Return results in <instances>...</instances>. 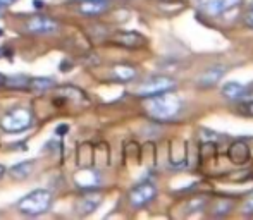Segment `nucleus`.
Returning <instances> with one entry per match:
<instances>
[{"mask_svg":"<svg viewBox=\"0 0 253 220\" xmlns=\"http://www.w3.org/2000/svg\"><path fill=\"white\" fill-rule=\"evenodd\" d=\"M145 110L155 120H170L181 112V98L169 91L148 97L145 102Z\"/></svg>","mask_w":253,"mask_h":220,"instance_id":"f257e3e1","label":"nucleus"},{"mask_svg":"<svg viewBox=\"0 0 253 220\" xmlns=\"http://www.w3.org/2000/svg\"><path fill=\"white\" fill-rule=\"evenodd\" d=\"M53 201V194L47 189H35L33 193L26 194L24 198H21L17 203V210L23 212L24 215H42L50 208Z\"/></svg>","mask_w":253,"mask_h":220,"instance_id":"f03ea898","label":"nucleus"},{"mask_svg":"<svg viewBox=\"0 0 253 220\" xmlns=\"http://www.w3.org/2000/svg\"><path fill=\"white\" fill-rule=\"evenodd\" d=\"M31 124H33V112L24 107L9 110L0 119V127L5 133H23Z\"/></svg>","mask_w":253,"mask_h":220,"instance_id":"7ed1b4c3","label":"nucleus"},{"mask_svg":"<svg viewBox=\"0 0 253 220\" xmlns=\"http://www.w3.org/2000/svg\"><path fill=\"white\" fill-rule=\"evenodd\" d=\"M174 86H176V81H174L172 77L155 76V77H152V79L145 81V83L136 90V95L138 97L148 98V97H153V95L164 93V91H170Z\"/></svg>","mask_w":253,"mask_h":220,"instance_id":"20e7f679","label":"nucleus"},{"mask_svg":"<svg viewBox=\"0 0 253 220\" xmlns=\"http://www.w3.org/2000/svg\"><path fill=\"white\" fill-rule=\"evenodd\" d=\"M28 33L33 35H52L59 31V23L53 21L52 17L43 16V14H37V16L30 17L24 24Z\"/></svg>","mask_w":253,"mask_h":220,"instance_id":"39448f33","label":"nucleus"},{"mask_svg":"<svg viewBox=\"0 0 253 220\" xmlns=\"http://www.w3.org/2000/svg\"><path fill=\"white\" fill-rule=\"evenodd\" d=\"M157 196V187L152 183H141L136 187H133L129 193V203L134 208H141L147 203H150Z\"/></svg>","mask_w":253,"mask_h":220,"instance_id":"423d86ee","label":"nucleus"},{"mask_svg":"<svg viewBox=\"0 0 253 220\" xmlns=\"http://www.w3.org/2000/svg\"><path fill=\"white\" fill-rule=\"evenodd\" d=\"M74 183H76L81 189L93 191L102 184V176L98 170L91 169V167L88 165V167H83V169L78 170V172L74 174Z\"/></svg>","mask_w":253,"mask_h":220,"instance_id":"0eeeda50","label":"nucleus"},{"mask_svg":"<svg viewBox=\"0 0 253 220\" xmlns=\"http://www.w3.org/2000/svg\"><path fill=\"white\" fill-rule=\"evenodd\" d=\"M241 3V0H200L198 7L203 14L207 16H220L226 10H231L234 7H238Z\"/></svg>","mask_w":253,"mask_h":220,"instance_id":"6e6552de","label":"nucleus"},{"mask_svg":"<svg viewBox=\"0 0 253 220\" xmlns=\"http://www.w3.org/2000/svg\"><path fill=\"white\" fill-rule=\"evenodd\" d=\"M114 43L121 45V47L126 48H140L147 45L145 37H141L140 33H134V31H119V33L114 35Z\"/></svg>","mask_w":253,"mask_h":220,"instance_id":"1a4fd4ad","label":"nucleus"},{"mask_svg":"<svg viewBox=\"0 0 253 220\" xmlns=\"http://www.w3.org/2000/svg\"><path fill=\"white\" fill-rule=\"evenodd\" d=\"M109 5H110L109 0H83V2L78 5V12H80L81 16L95 17L105 12V10L109 9Z\"/></svg>","mask_w":253,"mask_h":220,"instance_id":"9d476101","label":"nucleus"},{"mask_svg":"<svg viewBox=\"0 0 253 220\" xmlns=\"http://www.w3.org/2000/svg\"><path fill=\"white\" fill-rule=\"evenodd\" d=\"M226 74V67L224 66H213L209 67L205 73L198 77V86L200 88H212L215 83H219L220 77Z\"/></svg>","mask_w":253,"mask_h":220,"instance_id":"9b49d317","label":"nucleus"},{"mask_svg":"<svg viewBox=\"0 0 253 220\" xmlns=\"http://www.w3.org/2000/svg\"><path fill=\"white\" fill-rule=\"evenodd\" d=\"M110 76L114 81H119V83H129L138 76V69L129 64H117L110 71Z\"/></svg>","mask_w":253,"mask_h":220,"instance_id":"f8f14e48","label":"nucleus"},{"mask_svg":"<svg viewBox=\"0 0 253 220\" xmlns=\"http://www.w3.org/2000/svg\"><path fill=\"white\" fill-rule=\"evenodd\" d=\"M102 196L95 193H86L80 201L76 203V212L80 215H90L91 212L97 210V207L100 205Z\"/></svg>","mask_w":253,"mask_h":220,"instance_id":"ddd939ff","label":"nucleus"},{"mask_svg":"<svg viewBox=\"0 0 253 220\" xmlns=\"http://www.w3.org/2000/svg\"><path fill=\"white\" fill-rule=\"evenodd\" d=\"M57 95L59 97H62V98H66V100H71V102H76V104H80V105H88L90 102H88V98H86V95L83 93L81 90H78L76 86H60V88H57Z\"/></svg>","mask_w":253,"mask_h":220,"instance_id":"4468645a","label":"nucleus"},{"mask_svg":"<svg viewBox=\"0 0 253 220\" xmlns=\"http://www.w3.org/2000/svg\"><path fill=\"white\" fill-rule=\"evenodd\" d=\"M250 157V151H248V147L243 143V141H234L231 145V150H229V158L233 160V164L241 165L248 160Z\"/></svg>","mask_w":253,"mask_h":220,"instance_id":"2eb2a0df","label":"nucleus"},{"mask_svg":"<svg viewBox=\"0 0 253 220\" xmlns=\"http://www.w3.org/2000/svg\"><path fill=\"white\" fill-rule=\"evenodd\" d=\"M247 91H248L247 86H243V84H240V83H227L226 86L222 88V95L231 102H236V100H240V98L247 97Z\"/></svg>","mask_w":253,"mask_h":220,"instance_id":"dca6fc26","label":"nucleus"},{"mask_svg":"<svg viewBox=\"0 0 253 220\" xmlns=\"http://www.w3.org/2000/svg\"><path fill=\"white\" fill-rule=\"evenodd\" d=\"M33 162H21V164L10 167V176L16 177V179H26L31 172H33Z\"/></svg>","mask_w":253,"mask_h":220,"instance_id":"f3484780","label":"nucleus"},{"mask_svg":"<svg viewBox=\"0 0 253 220\" xmlns=\"http://www.w3.org/2000/svg\"><path fill=\"white\" fill-rule=\"evenodd\" d=\"M9 88H16V90H30V77L26 76H12L5 77V83Z\"/></svg>","mask_w":253,"mask_h":220,"instance_id":"a211bd4d","label":"nucleus"},{"mask_svg":"<svg viewBox=\"0 0 253 220\" xmlns=\"http://www.w3.org/2000/svg\"><path fill=\"white\" fill-rule=\"evenodd\" d=\"M30 88L35 91H47L53 88V81L50 77H33V79H30Z\"/></svg>","mask_w":253,"mask_h":220,"instance_id":"6ab92c4d","label":"nucleus"},{"mask_svg":"<svg viewBox=\"0 0 253 220\" xmlns=\"http://www.w3.org/2000/svg\"><path fill=\"white\" fill-rule=\"evenodd\" d=\"M203 205H205V198H195V200H191L190 203L186 205V207H188V214H193V212L202 210Z\"/></svg>","mask_w":253,"mask_h":220,"instance_id":"aec40b11","label":"nucleus"},{"mask_svg":"<svg viewBox=\"0 0 253 220\" xmlns=\"http://www.w3.org/2000/svg\"><path fill=\"white\" fill-rule=\"evenodd\" d=\"M217 207H219V208H213V214H215V215H224V214H227V212L231 210V201H220V203H217Z\"/></svg>","mask_w":253,"mask_h":220,"instance_id":"412c9836","label":"nucleus"},{"mask_svg":"<svg viewBox=\"0 0 253 220\" xmlns=\"http://www.w3.org/2000/svg\"><path fill=\"white\" fill-rule=\"evenodd\" d=\"M240 110H241V113H245V115H252L253 117V100L243 102Z\"/></svg>","mask_w":253,"mask_h":220,"instance_id":"4be33fe9","label":"nucleus"},{"mask_svg":"<svg viewBox=\"0 0 253 220\" xmlns=\"http://www.w3.org/2000/svg\"><path fill=\"white\" fill-rule=\"evenodd\" d=\"M243 214L253 215V194H252V196H248V200L245 201V205H243Z\"/></svg>","mask_w":253,"mask_h":220,"instance_id":"5701e85b","label":"nucleus"},{"mask_svg":"<svg viewBox=\"0 0 253 220\" xmlns=\"http://www.w3.org/2000/svg\"><path fill=\"white\" fill-rule=\"evenodd\" d=\"M245 24H247L248 28H253V7L245 14Z\"/></svg>","mask_w":253,"mask_h":220,"instance_id":"b1692460","label":"nucleus"},{"mask_svg":"<svg viewBox=\"0 0 253 220\" xmlns=\"http://www.w3.org/2000/svg\"><path fill=\"white\" fill-rule=\"evenodd\" d=\"M16 0H0V7H7L10 5V3H14Z\"/></svg>","mask_w":253,"mask_h":220,"instance_id":"393cba45","label":"nucleus"},{"mask_svg":"<svg viewBox=\"0 0 253 220\" xmlns=\"http://www.w3.org/2000/svg\"><path fill=\"white\" fill-rule=\"evenodd\" d=\"M66 131H67V126H62V127H59V129H57L55 133L57 134H62V133H66Z\"/></svg>","mask_w":253,"mask_h":220,"instance_id":"a878e982","label":"nucleus"},{"mask_svg":"<svg viewBox=\"0 0 253 220\" xmlns=\"http://www.w3.org/2000/svg\"><path fill=\"white\" fill-rule=\"evenodd\" d=\"M5 174V167L3 165H0V179H2V176Z\"/></svg>","mask_w":253,"mask_h":220,"instance_id":"bb28decb","label":"nucleus"},{"mask_svg":"<svg viewBox=\"0 0 253 220\" xmlns=\"http://www.w3.org/2000/svg\"><path fill=\"white\" fill-rule=\"evenodd\" d=\"M3 83H5V76H3V74H0V86H2Z\"/></svg>","mask_w":253,"mask_h":220,"instance_id":"cd10ccee","label":"nucleus"},{"mask_svg":"<svg viewBox=\"0 0 253 220\" xmlns=\"http://www.w3.org/2000/svg\"><path fill=\"white\" fill-rule=\"evenodd\" d=\"M247 2V5H250V7H253V0H245Z\"/></svg>","mask_w":253,"mask_h":220,"instance_id":"c85d7f7f","label":"nucleus"},{"mask_svg":"<svg viewBox=\"0 0 253 220\" xmlns=\"http://www.w3.org/2000/svg\"><path fill=\"white\" fill-rule=\"evenodd\" d=\"M2 12H3V7H0V16H2Z\"/></svg>","mask_w":253,"mask_h":220,"instance_id":"c756f323","label":"nucleus"},{"mask_svg":"<svg viewBox=\"0 0 253 220\" xmlns=\"http://www.w3.org/2000/svg\"><path fill=\"white\" fill-rule=\"evenodd\" d=\"M2 35H3V31H2V28H0V37H2Z\"/></svg>","mask_w":253,"mask_h":220,"instance_id":"7c9ffc66","label":"nucleus"},{"mask_svg":"<svg viewBox=\"0 0 253 220\" xmlns=\"http://www.w3.org/2000/svg\"><path fill=\"white\" fill-rule=\"evenodd\" d=\"M2 55H3V52H2V50H0V57H2Z\"/></svg>","mask_w":253,"mask_h":220,"instance_id":"2f4dec72","label":"nucleus"}]
</instances>
